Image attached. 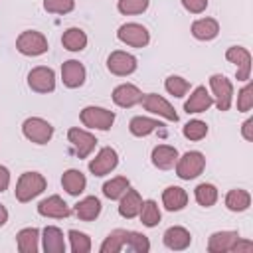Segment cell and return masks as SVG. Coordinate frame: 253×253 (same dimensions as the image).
<instances>
[{
  "instance_id": "obj_9",
  "label": "cell",
  "mask_w": 253,
  "mask_h": 253,
  "mask_svg": "<svg viewBox=\"0 0 253 253\" xmlns=\"http://www.w3.org/2000/svg\"><path fill=\"white\" fill-rule=\"evenodd\" d=\"M28 87L36 93H51L55 89V71L47 65H38L28 73Z\"/></svg>"
},
{
  "instance_id": "obj_5",
  "label": "cell",
  "mask_w": 253,
  "mask_h": 253,
  "mask_svg": "<svg viewBox=\"0 0 253 253\" xmlns=\"http://www.w3.org/2000/svg\"><path fill=\"white\" fill-rule=\"evenodd\" d=\"M22 134L34 144H47L53 136V126L42 117H28L22 123Z\"/></svg>"
},
{
  "instance_id": "obj_28",
  "label": "cell",
  "mask_w": 253,
  "mask_h": 253,
  "mask_svg": "<svg viewBox=\"0 0 253 253\" xmlns=\"http://www.w3.org/2000/svg\"><path fill=\"white\" fill-rule=\"evenodd\" d=\"M160 126H162L160 121L150 119V117H142V115L132 117L130 123H128V130H130L132 136H148V134H152Z\"/></svg>"
},
{
  "instance_id": "obj_39",
  "label": "cell",
  "mask_w": 253,
  "mask_h": 253,
  "mask_svg": "<svg viewBox=\"0 0 253 253\" xmlns=\"http://www.w3.org/2000/svg\"><path fill=\"white\" fill-rule=\"evenodd\" d=\"M150 0H119L117 2V10L125 16H134V14H142L146 12Z\"/></svg>"
},
{
  "instance_id": "obj_41",
  "label": "cell",
  "mask_w": 253,
  "mask_h": 253,
  "mask_svg": "<svg viewBox=\"0 0 253 253\" xmlns=\"http://www.w3.org/2000/svg\"><path fill=\"white\" fill-rule=\"evenodd\" d=\"M75 8V0H43V10L49 14H69Z\"/></svg>"
},
{
  "instance_id": "obj_31",
  "label": "cell",
  "mask_w": 253,
  "mask_h": 253,
  "mask_svg": "<svg viewBox=\"0 0 253 253\" xmlns=\"http://www.w3.org/2000/svg\"><path fill=\"white\" fill-rule=\"evenodd\" d=\"M138 217L142 221L144 227H156L162 219V213H160V208L154 200H144L142 206H140V211H138Z\"/></svg>"
},
{
  "instance_id": "obj_33",
  "label": "cell",
  "mask_w": 253,
  "mask_h": 253,
  "mask_svg": "<svg viewBox=\"0 0 253 253\" xmlns=\"http://www.w3.org/2000/svg\"><path fill=\"white\" fill-rule=\"evenodd\" d=\"M194 198H196V202H198L202 208H211V206L217 202L219 194H217V188H215L213 184L202 182V184H198V186L194 188Z\"/></svg>"
},
{
  "instance_id": "obj_44",
  "label": "cell",
  "mask_w": 253,
  "mask_h": 253,
  "mask_svg": "<svg viewBox=\"0 0 253 253\" xmlns=\"http://www.w3.org/2000/svg\"><path fill=\"white\" fill-rule=\"evenodd\" d=\"M8 186H10V170L0 164V194L6 192Z\"/></svg>"
},
{
  "instance_id": "obj_12",
  "label": "cell",
  "mask_w": 253,
  "mask_h": 253,
  "mask_svg": "<svg viewBox=\"0 0 253 253\" xmlns=\"http://www.w3.org/2000/svg\"><path fill=\"white\" fill-rule=\"evenodd\" d=\"M119 166V154L115 148L111 146H103L95 158L89 160V172L93 176H107L109 172H113Z\"/></svg>"
},
{
  "instance_id": "obj_35",
  "label": "cell",
  "mask_w": 253,
  "mask_h": 253,
  "mask_svg": "<svg viewBox=\"0 0 253 253\" xmlns=\"http://www.w3.org/2000/svg\"><path fill=\"white\" fill-rule=\"evenodd\" d=\"M125 247L130 249V251H134V253H148V251H150V241H148V237H146L144 233L126 229Z\"/></svg>"
},
{
  "instance_id": "obj_16",
  "label": "cell",
  "mask_w": 253,
  "mask_h": 253,
  "mask_svg": "<svg viewBox=\"0 0 253 253\" xmlns=\"http://www.w3.org/2000/svg\"><path fill=\"white\" fill-rule=\"evenodd\" d=\"M85 77H87V71H85V65L77 59H67L63 61L61 65V81L65 87L69 89H77L85 83Z\"/></svg>"
},
{
  "instance_id": "obj_36",
  "label": "cell",
  "mask_w": 253,
  "mask_h": 253,
  "mask_svg": "<svg viewBox=\"0 0 253 253\" xmlns=\"http://www.w3.org/2000/svg\"><path fill=\"white\" fill-rule=\"evenodd\" d=\"M182 134H184L188 140H194V142L204 140V138L208 136V125H206L204 121H200V119H192V121H188V123L184 125Z\"/></svg>"
},
{
  "instance_id": "obj_34",
  "label": "cell",
  "mask_w": 253,
  "mask_h": 253,
  "mask_svg": "<svg viewBox=\"0 0 253 253\" xmlns=\"http://www.w3.org/2000/svg\"><path fill=\"white\" fill-rule=\"evenodd\" d=\"M125 235H126V229H113L105 241L101 243V253H119L125 249Z\"/></svg>"
},
{
  "instance_id": "obj_43",
  "label": "cell",
  "mask_w": 253,
  "mask_h": 253,
  "mask_svg": "<svg viewBox=\"0 0 253 253\" xmlns=\"http://www.w3.org/2000/svg\"><path fill=\"white\" fill-rule=\"evenodd\" d=\"M241 136L245 138V140H253V119L249 117L247 121H243V125H241Z\"/></svg>"
},
{
  "instance_id": "obj_10",
  "label": "cell",
  "mask_w": 253,
  "mask_h": 253,
  "mask_svg": "<svg viewBox=\"0 0 253 253\" xmlns=\"http://www.w3.org/2000/svg\"><path fill=\"white\" fill-rule=\"evenodd\" d=\"M225 59L229 63H235V77L237 81H249L251 77V53L247 47L231 45L225 51Z\"/></svg>"
},
{
  "instance_id": "obj_14",
  "label": "cell",
  "mask_w": 253,
  "mask_h": 253,
  "mask_svg": "<svg viewBox=\"0 0 253 253\" xmlns=\"http://www.w3.org/2000/svg\"><path fill=\"white\" fill-rule=\"evenodd\" d=\"M38 213L43 215V217L63 219V217H69V215H71V208L65 204V200H63L61 196L53 194V196L43 198V200L38 204Z\"/></svg>"
},
{
  "instance_id": "obj_15",
  "label": "cell",
  "mask_w": 253,
  "mask_h": 253,
  "mask_svg": "<svg viewBox=\"0 0 253 253\" xmlns=\"http://www.w3.org/2000/svg\"><path fill=\"white\" fill-rule=\"evenodd\" d=\"M142 91L132 83H121L113 89V103L123 109H130L142 101Z\"/></svg>"
},
{
  "instance_id": "obj_29",
  "label": "cell",
  "mask_w": 253,
  "mask_h": 253,
  "mask_svg": "<svg viewBox=\"0 0 253 253\" xmlns=\"http://www.w3.org/2000/svg\"><path fill=\"white\" fill-rule=\"evenodd\" d=\"M249 206H251V194H249L247 190L233 188V190H229V192L225 194V208H227L229 211L239 213V211L249 210Z\"/></svg>"
},
{
  "instance_id": "obj_20",
  "label": "cell",
  "mask_w": 253,
  "mask_h": 253,
  "mask_svg": "<svg viewBox=\"0 0 253 253\" xmlns=\"http://www.w3.org/2000/svg\"><path fill=\"white\" fill-rule=\"evenodd\" d=\"M150 160L158 170H170L178 160V150L176 146H170V144H156L152 148Z\"/></svg>"
},
{
  "instance_id": "obj_23",
  "label": "cell",
  "mask_w": 253,
  "mask_h": 253,
  "mask_svg": "<svg viewBox=\"0 0 253 253\" xmlns=\"http://www.w3.org/2000/svg\"><path fill=\"white\" fill-rule=\"evenodd\" d=\"M42 241L45 253H65V237L59 227L45 225L42 231Z\"/></svg>"
},
{
  "instance_id": "obj_6",
  "label": "cell",
  "mask_w": 253,
  "mask_h": 253,
  "mask_svg": "<svg viewBox=\"0 0 253 253\" xmlns=\"http://www.w3.org/2000/svg\"><path fill=\"white\" fill-rule=\"evenodd\" d=\"M210 89H211V97L213 103L219 111H229L231 103H233V83L221 75V73H213L210 77Z\"/></svg>"
},
{
  "instance_id": "obj_13",
  "label": "cell",
  "mask_w": 253,
  "mask_h": 253,
  "mask_svg": "<svg viewBox=\"0 0 253 253\" xmlns=\"http://www.w3.org/2000/svg\"><path fill=\"white\" fill-rule=\"evenodd\" d=\"M140 103H142L144 111H148V113H152V115H158V117H162V119H166V121H172V123L178 121V113H176V109H174L162 95L146 93V95L142 97Z\"/></svg>"
},
{
  "instance_id": "obj_42",
  "label": "cell",
  "mask_w": 253,
  "mask_h": 253,
  "mask_svg": "<svg viewBox=\"0 0 253 253\" xmlns=\"http://www.w3.org/2000/svg\"><path fill=\"white\" fill-rule=\"evenodd\" d=\"M182 6L190 14H202L208 8V0H182Z\"/></svg>"
},
{
  "instance_id": "obj_26",
  "label": "cell",
  "mask_w": 253,
  "mask_h": 253,
  "mask_svg": "<svg viewBox=\"0 0 253 253\" xmlns=\"http://www.w3.org/2000/svg\"><path fill=\"white\" fill-rule=\"evenodd\" d=\"M162 206L168 211H180L188 206V192L180 186H168L162 192Z\"/></svg>"
},
{
  "instance_id": "obj_30",
  "label": "cell",
  "mask_w": 253,
  "mask_h": 253,
  "mask_svg": "<svg viewBox=\"0 0 253 253\" xmlns=\"http://www.w3.org/2000/svg\"><path fill=\"white\" fill-rule=\"evenodd\" d=\"M61 43L67 51H83L87 47V34L81 28H67L61 36Z\"/></svg>"
},
{
  "instance_id": "obj_25",
  "label": "cell",
  "mask_w": 253,
  "mask_h": 253,
  "mask_svg": "<svg viewBox=\"0 0 253 253\" xmlns=\"http://www.w3.org/2000/svg\"><path fill=\"white\" fill-rule=\"evenodd\" d=\"M61 186H63V190H65L69 196H79V194H83L85 188H87V178H85V174H83L81 170L69 168V170H65L63 176H61Z\"/></svg>"
},
{
  "instance_id": "obj_8",
  "label": "cell",
  "mask_w": 253,
  "mask_h": 253,
  "mask_svg": "<svg viewBox=\"0 0 253 253\" xmlns=\"http://www.w3.org/2000/svg\"><path fill=\"white\" fill-rule=\"evenodd\" d=\"M136 67H138V59L132 53H128V51L117 49V51H111V55L107 57V69L113 75L126 77V75L134 73Z\"/></svg>"
},
{
  "instance_id": "obj_45",
  "label": "cell",
  "mask_w": 253,
  "mask_h": 253,
  "mask_svg": "<svg viewBox=\"0 0 253 253\" xmlns=\"http://www.w3.org/2000/svg\"><path fill=\"white\" fill-rule=\"evenodd\" d=\"M253 249V241H247V239H237V243H235V247H233V251L235 253H241V251H251Z\"/></svg>"
},
{
  "instance_id": "obj_1",
  "label": "cell",
  "mask_w": 253,
  "mask_h": 253,
  "mask_svg": "<svg viewBox=\"0 0 253 253\" xmlns=\"http://www.w3.org/2000/svg\"><path fill=\"white\" fill-rule=\"evenodd\" d=\"M47 182L43 178V174L40 172H24L18 182H16V200L26 204V202H32L34 198H38L43 190H45Z\"/></svg>"
},
{
  "instance_id": "obj_24",
  "label": "cell",
  "mask_w": 253,
  "mask_h": 253,
  "mask_svg": "<svg viewBox=\"0 0 253 253\" xmlns=\"http://www.w3.org/2000/svg\"><path fill=\"white\" fill-rule=\"evenodd\" d=\"M190 32H192V36L196 40L210 42V40L217 38V34H219V22L215 18H200V20H196L192 24Z\"/></svg>"
},
{
  "instance_id": "obj_40",
  "label": "cell",
  "mask_w": 253,
  "mask_h": 253,
  "mask_svg": "<svg viewBox=\"0 0 253 253\" xmlns=\"http://www.w3.org/2000/svg\"><path fill=\"white\" fill-rule=\"evenodd\" d=\"M251 107H253V85L249 81H245V85L237 93V111L247 113V111H251Z\"/></svg>"
},
{
  "instance_id": "obj_22",
  "label": "cell",
  "mask_w": 253,
  "mask_h": 253,
  "mask_svg": "<svg viewBox=\"0 0 253 253\" xmlns=\"http://www.w3.org/2000/svg\"><path fill=\"white\" fill-rule=\"evenodd\" d=\"M101 200L97 196H87L83 200H79L75 206H73V213L81 219V221H93L99 217L101 213Z\"/></svg>"
},
{
  "instance_id": "obj_38",
  "label": "cell",
  "mask_w": 253,
  "mask_h": 253,
  "mask_svg": "<svg viewBox=\"0 0 253 253\" xmlns=\"http://www.w3.org/2000/svg\"><path fill=\"white\" fill-rule=\"evenodd\" d=\"M67 237H69V243H71V251L73 253H89L91 251V237L83 231H77V229H69L67 231Z\"/></svg>"
},
{
  "instance_id": "obj_18",
  "label": "cell",
  "mask_w": 253,
  "mask_h": 253,
  "mask_svg": "<svg viewBox=\"0 0 253 253\" xmlns=\"http://www.w3.org/2000/svg\"><path fill=\"white\" fill-rule=\"evenodd\" d=\"M162 241H164V245H166L168 249H172V251H184V249H188L190 243H192V233H190L186 227H182V225H172V227H168V229L164 231Z\"/></svg>"
},
{
  "instance_id": "obj_37",
  "label": "cell",
  "mask_w": 253,
  "mask_h": 253,
  "mask_svg": "<svg viewBox=\"0 0 253 253\" xmlns=\"http://www.w3.org/2000/svg\"><path fill=\"white\" fill-rule=\"evenodd\" d=\"M164 89L172 95V97H184L188 91H190V81L188 79H184V77H180V75H170V77H166V81H164Z\"/></svg>"
},
{
  "instance_id": "obj_17",
  "label": "cell",
  "mask_w": 253,
  "mask_h": 253,
  "mask_svg": "<svg viewBox=\"0 0 253 253\" xmlns=\"http://www.w3.org/2000/svg\"><path fill=\"white\" fill-rule=\"evenodd\" d=\"M211 105H213V97L210 95V91H208L204 85H198V87L190 93V97L186 99V103H184V111H186L188 115L206 113Z\"/></svg>"
},
{
  "instance_id": "obj_46",
  "label": "cell",
  "mask_w": 253,
  "mask_h": 253,
  "mask_svg": "<svg viewBox=\"0 0 253 253\" xmlns=\"http://www.w3.org/2000/svg\"><path fill=\"white\" fill-rule=\"evenodd\" d=\"M6 221H8V210L0 204V227H2V225H6Z\"/></svg>"
},
{
  "instance_id": "obj_11",
  "label": "cell",
  "mask_w": 253,
  "mask_h": 253,
  "mask_svg": "<svg viewBox=\"0 0 253 253\" xmlns=\"http://www.w3.org/2000/svg\"><path fill=\"white\" fill-rule=\"evenodd\" d=\"M67 140H69V144L73 146L77 158H87V156L95 150V146H97L95 134H91L89 130L79 128V126H73V128L67 130Z\"/></svg>"
},
{
  "instance_id": "obj_2",
  "label": "cell",
  "mask_w": 253,
  "mask_h": 253,
  "mask_svg": "<svg viewBox=\"0 0 253 253\" xmlns=\"http://www.w3.org/2000/svg\"><path fill=\"white\" fill-rule=\"evenodd\" d=\"M16 49L22 55L38 57V55H43L49 49V43H47V38L42 32H38V30H24L16 38Z\"/></svg>"
},
{
  "instance_id": "obj_27",
  "label": "cell",
  "mask_w": 253,
  "mask_h": 253,
  "mask_svg": "<svg viewBox=\"0 0 253 253\" xmlns=\"http://www.w3.org/2000/svg\"><path fill=\"white\" fill-rule=\"evenodd\" d=\"M18 251L20 253H38L40 249V231L38 227H24L16 235Z\"/></svg>"
},
{
  "instance_id": "obj_19",
  "label": "cell",
  "mask_w": 253,
  "mask_h": 253,
  "mask_svg": "<svg viewBox=\"0 0 253 253\" xmlns=\"http://www.w3.org/2000/svg\"><path fill=\"white\" fill-rule=\"evenodd\" d=\"M237 239H239V233L237 231H215L208 239V251L210 253H227V251H233Z\"/></svg>"
},
{
  "instance_id": "obj_21",
  "label": "cell",
  "mask_w": 253,
  "mask_h": 253,
  "mask_svg": "<svg viewBox=\"0 0 253 253\" xmlns=\"http://www.w3.org/2000/svg\"><path fill=\"white\" fill-rule=\"evenodd\" d=\"M140 206H142V198L136 190L128 188L121 198H119V215L121 217H126V219H132L138 215L140 211Z\"/></svg>"
},
{
  "instance_id": "obj_3",
  "label": "cell",
  "mask_w": 253,
  "mask_h": 253,
  "mask_svg": "<svg viewBox=\"0 0 253 253\" xmlns=\"http://www.w3.org/2000/svg\"><path fill=\"white\" fill-rule=\"evenodd\" d=\"M176 176L182 180H194L198 178L206 168V156L200 150H188L182 156H178L176 164Z\"/></svg>"
},
{
  "instance_id": "obj_32",
  "label": "cell",
  "mask_w": 253,
  "mask_h": 253,
  "mask_svg": "<svg viewBox=\"0 0 253 253\" xmlns=\"http://www.w3.org/2000/svg\"><path fill=\"white\" fill-rule=\"evenodd\" d=\"M128 188H130V182L126 176H115L103 184V196L107 200H119Z\"/></svg>"
},
{
  "instance_id": "obj_4",
  "label": "cell",
  "mask_w": 253,
  "mask_h": 253,
  "mask_svg": "<svg viewBox=\"0 0 253 253\" xmlns=\"http://www.w3.org/2000/svg\"><path fill=\"white\" fill-rule=\"evenodd\" d=\"M79 119L83 123V126L87 128H95V130H109L115 123V113L105 109V107H95L89 105L85 109H81Z\"/></svg>"
},
{
  "instance_id": "obj_7",
  "label": "cell",
  "mask_w": 253,
  "mask_h": 253,
  "mask_svg": "<svg viewBox=\"0 0 253 253\" xmlns=\"http://www.w3.org/2000/svg\"><path fill=\"white\" fill-rule=\"evenodd\" d=\"M117 38L130 47H146L150 42V32L138 22H126L117 30Z\"/></svg>"
}]
</instances>
